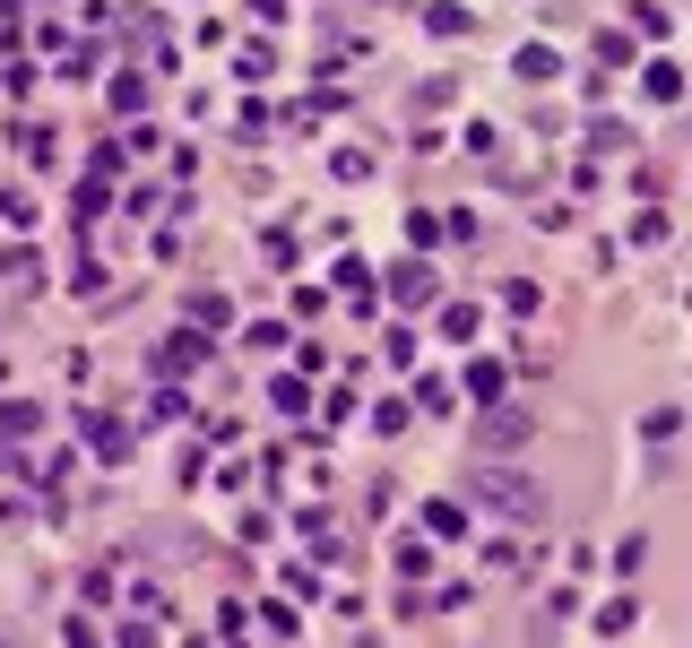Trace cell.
<instances>
[{
	"mask_svg": "<svg viewBox=\"0 0 692 648\" xmlns=\"http://www.w3.org/2000/svg\"><path fill=\"white\" fill-rule=\"evenodd\" d=\"M476 493H485L493 511H511V519H537V493H528V476H511V467H493V476H476Z\"/></svg>",
	"mask_w": 692,
	"mask_h": 648,
	"instance_id": "obj_1",
	"label": "cell"
},
{
	"mask_svg": "<svg viewBox=\"0 0 692 648\" xmlns=\"http://www.w3.org/2000/svg\"><path fill=\"white\" fill-rule=\"evenodd\" d=\"M0 648H9V640H0Z\"/></svg>",
	"mask_w": 692,
	"mask_h": 648,
	"instance_id": "obj_5",
	"label": "cell"
},
{
	"mask_svg": "<svg viewBox=\"0 0 692 648\" xmlns=\"http://www.w3.org/2000/svg\"><path fill=\"white\" fill-rule=\"evenodd\" d=\"M87 441H96L105 458H121V449H130V432H121V424H87Z\"/></svg>",
	"mask_w": 692,
	"mask_h": 648,
	"instance_id": "obj_4",
	"label": "cell"
},
{
	"mask_svg": "<svg viewBox=\"0 0 692 648\" xmlns=\"http://www.w3.org/2000/svg\"><path fill=\"white\" fill-rule=\"evenodd\" d=\"M390 295H398V303H433V268L398 260V268H390Z\"/></svg>",
	"mask_w": 692,
	"mask_h": 648,
	"instance_id": "obj_2",
	"label": "cell"
},
{
	"mask_svg": "<svg viewBox=\"0 0 692 648\" xmlns=\"http://www.w3.org/2000/svg\"><path fill=\"white\" fill-rule=\"evenodd\" d=\"M649 96H658V105H676V96H684V79H676V61H649Z\"/></svg>",
	"mask_w": 692,
	"mask_h": 648,
	"instance_id": "obj_3",
	"label": "cell"
}]
</instances>
